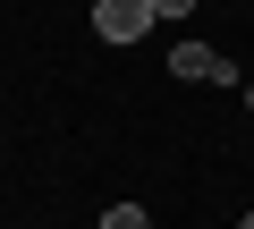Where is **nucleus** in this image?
<instances>
[{"label":"nucleus","mask_w":254,"mask_h":229,"mask_svg":"<svg viewBox=\"0 0 254 229\" xmlns=\"http://www.w3.org/2000/svg\"><path fill=\"white\" fill-rule=\"evenodd\" d=\"M153 17H161L153 0H93V34H102V43H144Z\"/></svg>","instance_id":"1"},{"label":"nucleus","mask_w":254,"mask_h":229,"mask_svg":"<svg viewBox=\"0 0 254 229\" xmlns=\"http://www.w3.org/2000/svg\"><path fill=\"white\" fill-rule=\"evenodd\" d=\"M170 76H195V85H237V68H229L212 43H178V51H170Z\"/></svg>","instance_id":"2"},{"label":"nucleus","mask_w":254,"mask_h":229,"mask_svg":"<svg viewBox=\"0 0 254 229\" xmlns=\"http://www.w3.org/2000/svg\"><path fill=\"white\" fill-rule=\"evenodd\" d=\"M102 229H153V221H144V204H110V212H102Z\"/></svg>","instance_id":"3"},{"label":"nucleus","mask_w":254,"mask_h":229,"mask_svg":"<svg viewBox=\"0 0 254 229\" xmlns=\"http://www.w3.org/2000/svg\"><path fill=\"white\" fill-rule=\"evenodd\" d=\"M153 9H161V17H187V9H195V0H153Z\"/></svg>","instance_id":"4"},{"label":"nucleus","mask_w":254,"mask_h":229,"mask_svg":"<svg viewBox=\"0 0 254 229\" xmlns=\"http://www.w3.org/2000/svg\"><path fill=\"white\" fill-rule=\"evenodd\" d=\"M246 110H254V76H246Z\"/></svg>","instance_id":"5"},{"label":"nucleus","mask_w":254,"mask_h":229,"mask_svg":"<svg viewBox=\"0 0 254 229\" xmlns=\"http://www.w3.org/2000/svg\"><path fill=\"white\" fill-rule=\"evenodd\" d=\"M237 229H254V212H246V221H237Z\"/></svg>","instance_id":"6"}]
</instances>
